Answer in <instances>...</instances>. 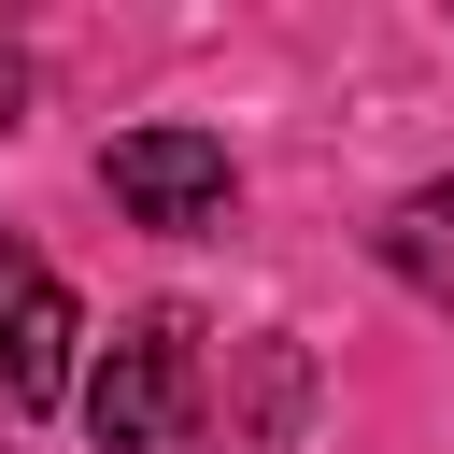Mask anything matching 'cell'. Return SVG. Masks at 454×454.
<instances>
[{"label": "cell", "mask_w": 454, "mask_h": 454, "mask_svg": "<svg viewBox=\"0 0 454 454\" xmlns=\"http://www.w3.org/2000/svg\"><path fill=\"white\" fill-rule=\"evenodd\" d=\"M184 411H199V340H184V312H128V326L99 340V369H85V440H99V454H170Z\"/></svg>", "instance_id": "cell-1"}, {"label": "cell", "mask_w": 454, "mask_h": 454, "mask_svg": "<svg viewBox=\"0 0 454 454\" xmlns=\"http://www.w3.org/2000/svg\"><path fill=\"white\" fill-rule=\"evenodd\" d=\"M99 184H114V213L128 227H170V241H199V227H227V199H241V156L213 142V128H114L99 142Z\"/></svg>", "instance_id": "cell-2"}, {"label": "cell", "mask_w": 454, "mask_h": 454, "mask_svg": "<svg viewBox=\"0 0 454 454\" xmlns=\"http://www.w3.org/2000/svg\"><path fill=\"white\" fill-rule=\"evenodd\" d=\"M71 355H85L71 284H57L28 241H0V411H57V397H71Z\"/></svg>", "instance_id": "cell-3"}, {"label": "cell", "mask_w": 454, "mask_h": 454, "mask_svg": "<svg viewBox=\"0 0 454 454\" xmlns=\"http://www.w3.org/2000/svg\"><path fill=\"white\" fill-rule=\"evenodd\" d=\"M383 270H397L411 298H440V312H454V170H440V184H411V199L383 213Z\"/></svg>", "instance_id": "cell-4"}]
</instances>
